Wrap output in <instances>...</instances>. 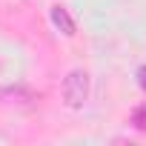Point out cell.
<instances>
[{
  "label": "cell",
  "mask_w": 146,
  "mask_h": 146,
  "mask_svg": "<svg viewBox=\"0 0 146 146\" xmlns=\"http://www.w3.org/2000/svg\"><path fill=\"white\" fill-rule=\"evenodd\" d=\"M63 98L72 109H80L89 98V75L83 69H75V72H69L66 80H63Z\"/></svg>",
  "instance_id": "6da1fadb"
},
{
  "label": "cell",
  "mask_w": 146,
  "mask_h": 146,
  "mask_svg": "<svg viewBox=\"0 0 146 146\" xmlns=\"http://www.w3.org/2000/svg\"><path fill=\"white\" fill-rule=\"evenodd\" d=\"M52 23L66 35V37H72V35H75V20H72L69 17V12L63 9V6H52Z\"/></svg>",
  "instance_id": "7a4b0ae2"
},
{
  "label": "cell",
  "mask_w": 146,
  "mask_h": 146,
  "mask_svg": "<svg viewBox=\"0 0 146 146\" xmlns=\"http://www.w3.org/2000/svg\"><path fill=\"white\" fill-rule=\"evenodd\" d=\"M132 123H135V129L146 132V103H143V106H137V109L132 112Z\"/></svg>",
  "instance_id": "3957f363"
},
{
  "label": "cell",
  "mask_w": 146,
  "mask_h": 146,
  "mask_svg": "<svg viewBox=\"0 0 146 146\" xmlns=\"http://www.w3.org/2000/svg\"><path fill=\"white\" fill-rule=\"evenodd\" d=\"M137 83H140V89L146 92V66H140V69H137Z\"/></svg>",
  "instance_id": "277c9868"
}]
</instances>
